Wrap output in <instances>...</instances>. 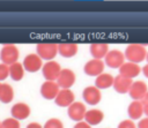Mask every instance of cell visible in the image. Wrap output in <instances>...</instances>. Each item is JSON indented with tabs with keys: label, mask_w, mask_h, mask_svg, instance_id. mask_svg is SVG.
I'll return each mask as SVG.
<instances>
[{
	"label": "cell",
	"mask_w": 148,
	"mask_h": 128,
	"mask_svg": "<svg viewBox=\"0 0 148 128\" xmlns=\"http://www.w3.org/2000/svg\"><path fill=\"white\" fill-rule=\"evenodd\" d=\"M125 57L130 62L133 63H139L143 61L147 58V51L142 45L139 44H131L126 47L125 51Z\"/></svg>",
	"instance_id": "cell-1"
},
{
	"label": "cell",
	"mask_w": 148,
	"mask_h": 128,
	"mask_svg": "<svg viewBox=\"0 0 148 128\" xmlns=\"http://www.w3.org/2000/svg\"><path fill=\"white\" fill-rule=\"evenodd\" d=\"M0 59L2 61V63L5 65H13L15 62H17L18 59V50L15 45L13 44H7L3 45L1 51H0Z\"/></svg>",
	"instance_id": "cell-2"
},
{
	"label": "cell",
	"mask_w": 148,
	"mask_h": 128,
	"mask_svg": "<svg viewBox=\"0 0 148 128\" xmlns=\"http://www.w3.org/2000/svg\"><path fill=\"white\" fill-rule=\"evenodd\" d=\"M36 51H37V55L40 59L52 60L58 53V45L51 43H42L36 46Z\"/></svg>",
	"instance_id": "cell-3"
},
{
	"label": "cell",
	"mask_w": 148,
	"mask_h": 128,
	"mask_svg": "<svg viewBox=\"0 0 148 128\" xmlns=\"http://www.w3.org/2000/svg\"><path fill=\"white\" fill-rule=\"evenodd\" d=\"M43 76L45 77V80L47 81H52L54 82V80L58 78L60 71H61V68H60V65L56 61H47L43 68Z\"/></svg>",
	"instance_id": "cell-4"
},
{
	"label": "cell",
	"mask_w": 148,
	"mask_h": 128,
	"mask_svg": "<svg viewBox=\"0 0 148 128\" xmlns=\"http://www.w3.org/2000/svg\"><path fill=\"white\" fill-rule=\"evenodd\" d=\"M74 83H75V74L71 69H61L57 78V84L59 85V88L69 89Z\"/></svg>",
	"instance_id": "cell-5"
},
{
	"label": "cell",
	"mask_w": 148,
	"mask_h": 128,
	"mask_svg": "<svg viewBox=\"0 0 148 128\" xmlns=\"http://www.w3.org/2000/svg\"><path fill=\"white\" fill-rule=\"evenodd\" d=\"M59 91V85L52 81H45L40 86V95L45 99H56Z\"/></svg>",
	"instance_id": "cell-6"
},
{
	"label": "cell",
	"mask_w": 148,
	"mask_h": 128,
	"mask_svg": "<svg viewBox=\"0 0 148 128\" xmlns=\"http://www.w3.org/2000/svg\"><path fill=\"white\" fill-rule=\"evenodd\" d=\"M86 113H87L86 106L80 101H74L71 106H68V115L74 121H77V122L82 121Z\"/></svg>",
	"instance_id": "cell-7"
},
{
	"label": "cell",
	"mask_w": 148,
	"mask_h": 128,
	"mask_svg": "<svg viewBox=\"0 0 148 128\" xmlns=\"http://www.w3.org/2000/svg\"><path fill=\"white\" fill-rule=\"evenodd\" d=\"M125 55L117 50L109 51V53L105 57V63L111 68H120L124 63Z\"/></svg>",
	"instance_id": "cell-8"
},
{
	"label": "cell",
	"mask_w": 148,
	"mask_h": 128,
	"mask_svg": "<svg viewBox=\"0 0 148 128\" xmlns=\"http://www.w3.org/2000/svg\"><path fill=\"white\" fill-rule=\"evenodd\" d=\"M23 68L30 73H35L42 68V59L35 53L28 54L23 60Z\"/></svg>",
	"instance_id": "cell-9"
},
{
	"label": "cell",
	"mask_w": 148,
	"mask_h": 128,
	"mask_svg": "<svg viewBox=\"0 0 148 128\" xmlns=\"http://www.w3.org/2000/svg\"><path fill=\"white\" fill-rule=\"evenodd\" d=\"M84 73L89 76H98L101 74H103L104 70V62L102 60H97V59H92L90 61H88L84 65L83 68Z\"/></svg>",
	"instance_id": "cell-10"
},
{
	"label": "cell",
	"mask_w": 148,
	"mask_h": 128,
	"mask_svg": "<svg viewBox=\"0 0 148 128\" xmlns=\"http://www.w3.org/2000/svg\"><path fill=\"white\" fill-rule=\"evenodd\" d=\"M74 93L72 92V90L69 89H61L59 91V93L57 95L56 97V104L58 106H61V107H67V106H71L73 103H74Z\"/></svg>",
	"instance_id": "cell-11"
},
{
	"label": "cell",
	"mask_w": 148,
	"mask_h": 128,
	"mask_svg": "<svg viewBox=\"0 0 148 128\" xmlns=\"http://www.w3.org/2000/svg\"><path fill=\"white\" fill-rule=\"evenodd\" d=\"M133 84V81L132 78H128L126 76H123V75H118L114 77V81H113V88L117 92L119 93H126L130 91L131 86Z\"/></svg>",
	"instance_id": "cell-12"
},
{
	"label": "cell",
	"mask_w": 148,
	"mask_h": 128,
	"mask_svg": "<svg viewBox=\"0 0 148 128\" xmlns=\"http://www.w3.org/2000/svg\"><path fill=\"white\" fill-rule=\"evenodd\" d=\"M83 99L87 104H90V105H96L101 101V91L99 89H97L96 86H87L84 90H83Z\"/></svg>",
	"instance_id": "cell-13"
},
{
	"label": "cell",
	"mask_w": 148,
	"mask_h": 128,
	"mask_svg": "<svg viewBox=\"0 0 148 128\" xmlns=\"http://www.w3.org/2000/svg\"><path fill=\"white\" fill-rule=\"evenodd\" d=\"M128 92H130V96L134 100H139V99H143V97L148 92V88H147V84L145 82L136 81V82H133Z\"/></svg>",
	"instance_id": "cell-14"
},
{
	"label": "cell",
	"mask_w": 148,
	"mask_h": 128,
	"mask_svg": "<svg viewBox=\"0 0 148 128\" xmlns=\"http://www.w3.org/2000/svg\"><path fill=\"white\" fill-rule=\"evenodd\" d=\"M12 116L16 120H24L30 114V107L24 103H16L10 110Z\"/></svg>",
	"instance_id": "cell-15"
},
{
	"label": "cell",
	"mask_w": 148,
	"mask_h": 128,
	"mask_svg": "<svg viewBox=\"0 0 148 128\" xmlns=\"http://www.w3.org/2000/svg\"><path fill=\"white\" fill-rule=\"evenodd\" d=\"M120 70V75L126 76L128 78H133L135 76H138L141 71V68L139 67L138 63H133V62H124L123 66L119 68Z\"/></svg>",
	"instance_id": "cell-16"
},
{
	"label": "cell",
	"mask_w": 148,
	"mask_h": 128,
	"mask_svg": "<svg viewBox=\"0 0 148 128\" xmlns=\"http://www.w3.org/2000/svg\"><path fill=\"white\" fill-rule=\"evenodd\" d=\"M77 52V45L74 43H62L58 45V53L65 58H72Z\"/></svg>",
	"instance_id": "cell-17"
},
{
	"label": "cell",
	"mask_w": 148,
	"mask_h": 128,
	"mask_svg": "<svg viewBox=\"0 0 148 128\" xmlns=\"http://www.w3.org/2000/svg\"><path fill=\"white\" fill-rule=\"evenodd\" d=\"M127 113L130 115V118L132 119H139L145 112H143V104L140 100H133L127 108Z\"/></svg>",
	"instance_id": "cell-18"
},
{
	"label": "cell",
	"mask_w": 148,
	"mask_h": 128,
	"mask_svg": "<svg viewBox=\"0 0 148 128\" xmlns=\"http://www.w3.org/2000/svg\"><path fill=\"white\" fill-rule=\"evenodd\" d=\"M104 118V114L102 111L99 110H90V111H87L86 115H84V119H86V122L90 126H94V125H98L99 122H102Z\"/></svg>",
	"instance_id": "cell-19"
},
{
	"label": "cell",
	"mask_w": 148,
	"mask_h": 128,
	"mask_svg": "<svg viewBox=\"0 0 148 128\" xmlns=\"http://www.w3.org/2000/svg\"><path fill=\"white\" fill-rule=\"evenodd\" d=\"M113 81H114V77L111 74L103 73L96 77L95 84H96L97 89H106V88H110L111 85H113Z\"/></svg>",
	"instance_id": "cell-20"
},
{
	"label": "cell",
	"mask_w": 148,
	"mask_h": 128,
	"mask_svg": "<svg viewBox=\"0 0 148 128\" xmlns=\"http://www.w3.org/2000/svg\"><path fill=\"white\" fill-rule=\"evenodd\" d=\"M90 53L95 59L101 60L109 53V46L106 44H92L90 45Z\"/></svg>",
	"instance_id": "cell-21"
},
{
	"label": "cell",
	"mask_w": 148,
	"mask_h": 128,
	"mask_svg": "<svg viewBox=\"0 0 148 128\" xmlns=\"http://www.w3.org/2000/svg\"><path fill=\"white\" fill-rule=\"evenodd\" d=\"M9 76L14 81H20L24 76V68L23 65L20 62H15L9 66Z\"/></svg>",
	"instance_id": "cell-22"
},
{
	"label": "cell",
	"mask_w": 148,
	"mask_h": 128,
	"mask_svg": "<svg viewBox=\"0 0 148 128\" xmlns=\"http://www.w3.org/2000/svg\"><path fill=\"white\" fill-rule=\"evenodd\" d=\"M14 98V91H13V88L7 84V83H3L1 85V89H0V100L5 104H8L13 100Z\"/></svg>",
	"instance_id": "cell-23"
},
{
	"label": "cell",
	"mask_w": 148,
	"mask_h": 128,
	"mask_svg": "<svg viewBox=\"0 0 148 128\" xmlns=\"http://www.w3.org/2000/svg\"><path fill=\"white\" fill-rule=\"evenodd\" d=\"M1 128H20V122L14 118H8L1 122Z\"/></svg>",
	"instance_id": "cell-24"
},
{
	"label": "cell",
	"mask_w": 148,
	"mask_h": 128,
	"mask_svg": "<svg viewBox=\"0 0 148 128\" xmlns=\"http://www.w3.org/2000/svg\"><path fill=\"white\" fill-rule=\"evenodd\" d=\"M43 128H64V125L59 119L53 118V119L47 120Z\"/></svg>",
	"instance_id": "cell-25"
},
{
	"label": "cell",
	"mask_w": 148,
	"mask_h": 128,
	"mask_svg": "<svg viewBox=\"0 0 148 128\" xmlns=\"http://www.w3.org/2000/svg\"><path fill=\"white\" fill-rule=\"evenodd\" d=\"M9 75V67L5 63H0V81H3Z\"/></svg>",
	"instance_id": "cell-26"
},
{
	"label": "cell",
	"mask_w": 148,
	"mask_h": 128,
	"mask_svg": "<svg viewBox=\"0 0 148 128\" xmlns=\"http://www.w3.org/2000/svg\"><path fill=\"white\" fill-rule=\"evenodd\" d=\"M118 128H136V126L131 120H124L118 125Z\"/></svg>",
	"instance_id": "cell-27"
},
{
	"label": "cell",
	"mask_w": 148,
	"mask_h": 128,
	"mask_svg": "<svg viewBox=\"0 0 148 128\" xmlns=\"http://www.w3.org/2000/svg\"><path fill=\"white\" fill-rule=\"evenodd\" d=\"M74 128H91V127H90V125H88L86 121H80V122H77V123L74 126Z\"/></svg>",
	"instance_id": "cell-28"
},
{
	"label": "cell",
	"mask_w": 148,
	"mask_h": 128,
	"mask_svg": "<svg viewBox=\"0 0 148 128\" xmlns=\"http://www.w3.org/2000/svg\"><path fill=\"white\" fill-rule=\"evenodd\" d=\"M139 128H148V118H145L139 122Z\"/></svg>",
	"instance_id": "cell-29"
},
{
	"label": "cell",
	"mask_w": 148,
	"mask_h": 128,
	"mask_svg": "<svg viewBox=\"0 0 148 128\" xmlns=\"http://www.w3.org/2000/svg\"><path fill=\"white\" fill-rule=\"evenodd\" d=\"M27 128H42V126L39 123H37V122H30L27 126Z\"/></svg>",
	"instance_id": "cell-30"
},
{
	"label": "cell",
	"mask_w": 148,
	"mask_h": 128,
	"mask_svg": "<svg viewBox=\"0 0 148 128\" xmlns=\"http://www.w3.org/2000/svg\"><path fill=\"white\" fill-rule=\"evenodd\" d=\"M142 71H143V74H145V76L148 77V63L142 68Z\"/></svg>",
	"instance_id": "cell-31"
},
{
	"label": "cell",
	"mask_w": 148,
	"mask_h": 128,
	"mask_svg": "<svg viewBox=\"0 0 148 128\" xmlns=\"http://www.w3.org/2000/svg\"><path fill=\"white\" fill-rule=\"evenodd\" d=\"M142 104H143V105H148V92H147L146 96L143 97V99H142Z\"/></svg>",
	"instance_id": "cell-32"
},
{
	"label": "cell",
	"mask_w": 148,
	"mask_h": 128,
	"mask_svg": "<svg viewBox=\"0 0 148 128\" xmlns=\"http://www.w3.org/2000/svg\"><path fill=\"white\" fill-rule=\"evenodd\" d=\"M143 112L146 113V115L148 118V105H143Z\"/></svg>",
	"instance_id": "cell-33"
},
{
	"label": "cell",
	"mask_w": 148,
	"mask_h": 128,
	"mask_svg": "<svg viewBox=\"0 0 148 128\" xmlns=\"http://www.w3.org/2000/svg\"><path fill=\"white\" fill-rule=\"evenodd\" d=\"M1 85H2V83H1V82H0V89H1Z\"/></svg>",
	"instance_id": "cell-34"
},
{
	"label": "cell",
	"mask_w": 148,
	"mask_h": 128,
	"mask_svg": "<svg viewBox=\"0 0 148 128\" xmlns=\"http://www.w3.org/2000/svg\"><path fill=\"white\" fill-rule=\"evenodd\" d=\"M147 61H148V54H147Z\"/></svg>",
	"instance_id": "cell-35"
},
{
	"label": "cell",
	"mask_w": 148,
	"mask_h": 128,
	"mask_svg": "<svg viewBox=\"0 0 148 128\" xmlns=\"http://www.w3.org/2000/svg\"><path fill=\"white\" fill-rule=\"evenodd\" d=\"M0 128H1V122H0Z\"/></svg>",
	"instance_id": "cell-36"
}]
</instances>
